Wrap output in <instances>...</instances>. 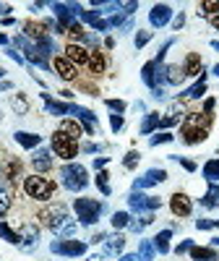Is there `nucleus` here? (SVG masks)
Masks as SVG:
<instances>
[{
  "label": "nucleus",
  "instance_id": "3",
  "mask_svg": "<svg viewBox=\"0 0 219 261\" xmlns=\"http://www.w3.org/2000/svg\"><path fill=\"white\" fill-rule=\"evenodd\" d=\"M24 191L32 196V199H39V201H45L50 199V196L55 193V183L47 180V178H39V175H32L24 180Z\"/></svg>",
  "mask_w": 219,
  "mask_h": 261
},
{
  "label": "nucleus",
  "instance_id": "16",
  "mask_svg": "<svg viewBox=\"0 0 219 261\" xmlns=\"http://www.w3.org/2000/svg\"><path fill=\"white\" fill-rule=\"evenodd\" d=\"M32 162H34V170H39V172H45V170L52 167V157H50V151H47V149H39Z\"/></svg>",
  "mask_w": 219,
  "mask_h": 261
},
{
  "label": "nucleus",
  "instance_id": "37",
  "mask_svg": "<svg viewBox=\"0 0 219 261\" xmlns=\"http://www.w3.org/2000/svg\"><path fill=\"white\" fill-rule=\"evenodd\" d=\"M128 225H130V217H128L125 212H115V214H113V227L120 230V227H128Z\"/></svg>",
  "mask_w": 219,
  "mask_h": 261
},
{
  "label": "nucleus",
  "instance_id": "21",
  "mask_svg": "<svg viewBox=\"0 0 219 261\" xmlns=\"http://www.w3.org/2000/svg\"><path fill=\"white\" fill-rule=\"evenodd\" d=\"M170 238H172V230H162L157 238H154V248L159 253H167L170 251Z\"/></svg>",
  "mask_w": 219,
  "mask_h": 261
},
{
  "label": "nucleus",
  "instance_id": "49",
  "mask_svg": "<svg viewBox=\"0 0 219 261\" xmlns=\"http://www.w3.org/2000/svg\"><path fill=\"white\" fill-rule=\"evenodd\" d=\"M196 227H199V230H209V227H214V222H209V220H199V222H196Z\"/></svg>",
  "mask_w": 219,
  "mask_h": 261
},
{
  "label": "nucleus",
  "instance_id": "32",
  "mask_svg": "<svg viewBox=\"0 0 219 261\" xmlns=\"http://www.w3.org/2000/svg\"><path fill=\"white\" fill-rule=\"evenodd\" d=\"M204 175H206V180H219V160H211V162H206V167H204Z\"/></svg>",
  "mask_w": 219,
  "mask_h": 261
},
{
  "label": "nucleus",
  "instance_id": "36",
  "mask_svg": "<svg viewBox=\"0 0 219 261\" xmlns=\"http://www.w3.org/2000/svg\"><path fill=\"white\" fill-rule=\"evenodd\" d=\"M159 125V115L157 113H151L146 120H144V125H141V134H151V130H154Z\"/></svg>",
  "mask_w": 219,
  "mask_h": 261
},
{
  "label": "nucleus",
  "instance_id": "34",
  "mask_svg": "<svg viewBox=\"0 0 219 261\" xmlns=\"http://www.w3.org/2000/svg\"><path fill=\"white\" fill-rule=\"evenodd\" d=\"M154 246H151L149 241H141V248H139V258L141 261H151V258H154Z\"/></svg>",
  "mask_w": 219,
  "mask_h": 261
},
{
  "label": "nucleus",
  "instance_id": "54",
  "mask_svg": "<svg viewBox=\"0 0 219 261\" xmlns=\"http://www.w3.org/2000/svg\"><path fill=\"white\" fill-rule=\"evenodd\" d=\"M120 261H141V258H139V256H133V253H128V256H123Z\"/></svg>",
  "mask_w": 219,
  "mask_h": 261
},
{
  "label": "nucleus",
  "instance_id": "52",
  "mask_svg": "<svg viewBox=\"0 0 219 261\" xmlns=\"http://www.w3.org/2000/svg\"><path fill=\"white\" fill-rule=\"evenodd\" d=\"M104 165H107V157H99V160H94V167H97V170H102Z\"/></svg>",
  "mask_w": 219,
  "mask_h": 261
},
{
  "label": "nucleus",
  "instance_id": "39",
  "mask_svg": "<svg viewBox=\"0 0 219 261\" xmlns=\"http://www.w3.org/2000/svg\"><path fill=\"white\" fill-rule=\"evenodd\" d=\"M8 209H11V196H8V191L0 188V217H3Z\"/></svg>",
  "mask_w": 219,
  "mask_h": 261
},
{
  "label": "nucleus",
  "instance_id": "1",
  "mask_svg": "<svg viewBox=\"0 0 219 261\" xmlns=\"http://www.w3.org/2000/svg\"><path fill=\"white\" fill-rule=\"evenodd\" d=\"M209 125H211V118L206 113H193L185 118L183 123V141L185 144H199L206 139L209 134Z\"/></svg>",
  "mask_w": 219,
  "mask_h": 261
},
{
  "label": "nucleus",
  "instance_id": "57",
  "mask_svg": "<svg viewBox=\"0 0 219 261\" xmlns=\"http://www.w3.org/2000/svg\"><path fill=\"white\" fill-rule=\"evenodd\" d=\"M0 45H8V37L6 34H0Z\"/></svg>",
  "mask_w": 219,
  "mask_h": 261
},
{
  "label": "nucleus",
  "instance_id": "44",
  "mask_svg": "<svg viewBox=\"0 0 219 261\" xmlns=\"http://www.w3.org/2000/svg\"><path fill=\"white\" fill-rule=\"evenodd\" d=\"M149 39H151V32H139L136 34V47H144Z\"/></svg>",
  "mask_w": 219,
  "mask_h": 261
},
{
  "label": "nucleus",
  "instance_id": "45",
  "mask_svg": "<svg viewBox=\"0 0 219 261\" xmlns=\"http://www.w3.org/2000/svg\"><path fill=\"white\" fill-rule=\"evenodd\" d=\"M175 123H180V115H167V118H159V125H162V128L175 125Z\"/></svg>",
  "mask_w": 219,
  "mask_h": 261
},
{
  "label": "nucleus",
  "instance_id": "59",
  "mask_svg": "<svg viewBox=\"0 0 219 261\" xmlns=\"http://www.w3.org/2000/svg\"><path fill=\"white\" fill-rule=\"evenodd\" d=\"M3 73H6V71H3V68H0V76H3Z\"/></svg>",
  "mask_w": 219,
  "mask_h": 261
},
{
  "label": "nucleus",
  "instance_id": "51",
  "mask_svg": "<svg viewBox=\"0 0 219 261\" xmlns=\"http://www.w3.org/2000/svg\"><path fill=\"white\" fill-rule=\"evenodd\" d=\"M180 165H183V167H185L188 172H193V170H196V165H193L190 160H180Z\"/></svg>",
  "mask_w": 219,
  "mask_h": 261
},
{
  "label": "nucleus",
  "instance_id": "40",
  "mask_svg": "<svg viewBox=\"0 0 219 261\" xmlns=\"http://www.w3.org/2000/svg\"><path fill=\"white\" fill-rule=\"evenodd\" d=\"M201 11L204 13H216L219 11V0H206V3H201Z\"/></svg>",
  "mask_w": 219,
  "mask_h": 261
},
{
  "label": "nucleus",
  "instance_id": "35",
  "mask_svg": "<svg viewBox=\"0 0 219 261\" xmlns=\"http://www.w3.org/2000/svg\"><path fill=\"white\" fill-rule=\"evenodd\" d=\"M183 76H185V71H180L178 65H170V68H167V76H165V79H167L170 84H180V81H183Z\"/></svg>",
  "mask_w": 219,
  "mask_h": 261
},
{
  "label": "nucleus",
  "instance_id": "56",
  "mask_svg": "<svg viewBox=\"0 0 219 261\" xmlns=\"http://www.w3.org/2000/svg\"><path fill=\"white\" fill-rule=\"evenodd\" d=\"M211 24H214V29H219V16H214V18H211Z\"/></svg>",
  "mask_w": 219,
  "mask_h": 261
},
{
  "label": "nucleus",
  "instance_id": "50",
  "mask_svg": "<svg viewBox=\"0 0 219 261\" xmlns=\"http://www.w3.org/2000/svg\"><path fill=\"white\" fill-rule=\"evenodd\" d=\"M190 248H193V243H190V241H185V243H180V246H178V253H185V251H190Z\"/></svg>",
  "mask_w": 219,
  "mask_h": 261
},
{
  "label": "nucleus",
  "instance_id": "17",
  "mask_svg": "<svg viewBox=\"0 0 219 261\" xmlns=\"http://www.w3.org/2000/svg\"><path fill=\"white\" fill-rule=\"evenodd\" d=\"M78 16L86 21V24H92L97 32H107V27H110V21H102V18H99L97 13H92V11H81Z\"/></svg>",
  "mask_w": 219,
  "mask_h": 261
},
{
  "label": "nucleus",
  "instance_id": "31",
  "mask_svg": "<svg viewBox=\"0 0 219 261\" xmlns=\"http://www.w3.org/2000/svg\"><path fill=\"white\" fill-rule=\"evenodd\" d=\"M89 68H92L94 73H102V71H104V58H102V53H89Z\"/></svg>",
  "mask_w": 219,
  "mask_h": 261
},
{
  "label": "nucleus",
  "instance_id": "48",
  "mask_svg": "<svg viewBox=\"0 0 219 261\" xmlns=\"http://www.w3.org/2000/svg\"><path fill=\"white\" fill-rule=\"evenodd\" d=\"M110 125H113V130H120L123 128V118L120 115H113V118H110Z\"/></svg>",
  "mask_w": 219,
  "mask_h": 261
},
{
  "label": "nucleus",
  "instance_id": "24",
  "mask_svg": "<svg viewBox=\"0 0 219 261\" xmlns=\"http://www.w3.org/2000/svg\"><path fill=\"white\" fill-rule=\"evenodd\" d=\"M3 175H6L8 180H16V178L21 175V162H18V160H8V162L3 165Z\"/></svg>",
  "mask_w": 219,
  "mask_h": 261
},
{
  "label": "nucleus",
  "instance_id": "7",
  "mask_svg": "<svg viewBox=\"0 0 219 261\" xmlns=\"http://www.w3.org/2000/svg\"><path fill=\"white\" fill-rule=\"evenodd\" d=\"M128 204L133 212H154L162 206V199H157V196H141V193H130L128 196Z\"/></svg>",
  "mask_w": 219,
  "mask_h": 261
},
{
  "label": "nucleus",
  "instance_id": "22",
  "mask_svg": "<svg viewBox=\"0 0 219 261\" xmlns=\"http://www.w3.org/2000/svg\"><path fill=\"white\" fill-rule=\"evenodd\" d=\"M190 256H193V261H216V251H211V248H190Z\"/></svg>",
  "mask_w": 219,
  "mask_h": 261
},
{
  "label": "nucleus",
  "instance_id": "29",
  "mask_svg": "<svg viewBox=\"0 0 219 261\" xmlns=\"http://www.w3.org/2000/svg\"><path fill=\"white\" fill-rule=\"evenodd\" d=\"M201 204H204L206 209H211V206L219 204V186H211V188H209V193L201 199Z\"/></svg>",
  "mask_w": 219,
  "mask_h": 261
},
{
  "label": "nucleus",
  "instance_id": "28",
  "mask_svg": "<svg viewBox=\"0 0 219 261\" xmlns=\"http://www.w3.org/2000/svg\"><path fill=\"white\" fill-rule=\"evenodd\" d=\"M123 246H125V241H123L120 235L107 238V243H104V253H120V251H123Z\"/></svg>",
  "mask_w": 219,
  "mask_h": 261
},
{
  "label": "nucleus",
  "instance_id": "12",
  "mask_svg": "<svg viewBox=\"0 0 219 261\" xmlns=\"http://www.w3.org/2000/svg\"><path fill=\"white\" fill-rule=\"evenodd\" d=\"M65 58H68L73 65H86L89 63V53H86L81 45H76V42H71V45L65 47Z\"/></svg>",
  "mask_w": 219,
  "mask_h": 261
},
{
  "label": "nucleus",
  "instance_id": "10",
  "mask_svg": "<svg viewBox=\"0 0 219 261\" xmlns=\"http://www.w3.org/2000/svg\"><path fill=\"white\" fill-rule=\"evenodd\" d=\"M55 8V13H58V21H60V32L63 29H71L73 24H76V21H73V11H71V3H55L52 6Z\"/></svg>",
  "mask_w": 219,
  "mask_h": 261
},
{
  "label": "nucleus",
  "instance_id": "41",
  "mask_svg": "<svg viewBox=\"0 0 219 261\" xmlns=\"http://www.w3.org/2000/svg\"><path fill=\"white\" fill-rule=\"evenodd\" d=\"M172 141V134H157V136H151V146H157V144H167Z\"/></svg>",
  "mask_w": 219,
  "mask_h": 261
},
{
  "label": "nucleus",
  "instance_id": "55",
  "mask_svg": "<svg viewBox=\"0 0 219 261\" xmlns=\"http://www.w3.org/2000/svg\"><path fill=\"white\" fill-rule=\"evenodd\" d=\"M8 55H11V58H13V60H16V63H21V60H24V58H21V55H18V53H13V50H8Z\"/></svg>",
  "mask_w": 219,
  "mask_h": 261
},
{
  "label": "nucleus",
  "instance_id": "23",
  "mask_svg": "<svg viewBox=\"0 0 219 261\" xmlns=\"http://www.w3.org/2000/svg\"><path fill=\"white\" fill-rule=\"evenodd\" d=\"M204 92H206V76H201L199 81H196L190 89L185 92V97H188V99H199V97H204Z\"/></svg>",
  "mask_w": 219,
  "mask_h": 261
},
{
  "label": "nucleus",
  "instance_id": "53",
  "mask_svg": "<svg viewBox=\"0 0 219 261\" xmlns=\"http://www.w3.org/2000/svg\"><path fill=\"white\" fill-rule=\"evenodd\" d=\"M183 24H185V16H183V13H180V16H178V18H175V29H180V27H183Z\"/></svg>",
  "mask_w": 219,
  "mask_h": 261
},
{
  "label": "nucleus",
  "instance_id": "30",
  "mask_svg": "<svg viewBox=\"0 0 219 261\" xmlns=\"http://www.w3.org/2000/svg\"><path fill=\"white\" fill-rule=\"evenodd\" d=\"M0 238H3V241H8V243H21V235L13 232L6 222H0Z\"/></svg>",
  "mask_w": 219,
  "mask_h": 261
},
{
  "label": "nucleus",
  "instance_id": "43",
  "mask_svg": "<svg viewBox=\"0 0 219 261\" xmlns=\"http://www.w3.org/2000/svg\"><path fill=\"white\" fill-rule=\"evenodd\" d=\"M136 162H139V154H136V151H128V154H125V167H128V170H133Z\"/></svg>",
  "mask_w": 219,
  "mask_h": 261
},
{
  "label": "nucleus",
  "instance_id": "4",
  "mask_svg": "<svg viewBox=\"0 0 219 261\" xmlns=\"http://www.w3.org/2000/svg\"><path fill=\"white\" fill-rule=\"evenodd\" d=\"M73 209H76V214H78V220L84 222V225H94L97 220H99V214H102V204L99 201H94V199H76L73 201Z\"/></svg>",
  "mask_w": 219,
  "mask_h": 261
},
{
  "label": "nucleus",
  "instance_id": "33",
  "mask_svg": "<svg viewBox=\"0 0 219 261\" xmlns=\"http://www.w3.org/2000/svg\"><path fill=\"white\" fill-rule=\"evenodd\" d=\"M24 29H26V34H29L32 39H37V42L47 37V34H45V27H39V24H32V21H29V24H26Z\"/></svg>",
  "mask_w": 219,
  "mask_h": 261
},
{
  "label": "nucleus",
  "instance_id": "6",
  "mask_svg": "<svg viewBox=\"0 0 219 261\" xmlns=\"http://www.w3.org/2000/svg\"><path fill=\"white\" fill-rule=\"evenodd\" d=\"M39 220L45 222L50 230L60 232L65 225H68V212H65V206H50V209H45L39 214Z\"/></svg>",
  "mask_w": 219,
  "mask_h": 261
},
{
  "label": "nucleus",
  "instance_id": "20",
  "mask_svg": "<svg viewBox=\"0 0 219 261\" xmlns=\"http://www.w3.org/2000/svg\"><path fill=\"white\" fill-rule=\"evenodd\" d=\"M154 71H157V60H151V63H146V65H144L141 79H144V84H146V86H157V76H154Z\"/></svg>",
  "mask_w": 219,
  "mask_h": 261
},
{
  "label": "nucleus",
  "instance_id": "60",
  "mask_svg": "<svg viewBox=\"0 0 219 261\" xmlns=\"http://www.w3.org/2000/svg\"><path fill=\"white\" fill-rule=\"evenodd\" d=\"M92 261H97V258H92Z\"/></svg>",
  "mask_w": 219,
  "mask_h": 261
},
{
  "label": "nucleus",
  "instance_id": "26",
  "mask_svg": "<svg viewBox=\"0 0 219 261\" xmlns=\"http://www.w3.org/2000/svg\"><path fill=\"white\" fill-rule=\"evenodd\" d=\"M45 102H47V110L52 115H65V113H71V105H63V102H52L47 94H45Z\"/></svg>",
  "mask_w": 219,
  "mask_h": 261
},
{
  "label": "nucleus",
  "instance_id": "46",
  "mask_svg": "<svg viewBox=\"0 0 219 261\" xmlns=\"http://www.w3.org/2000/svg\"><path fill=\"white\" fill-rule=\"evenodd\" d=\"M68 34H71L73 39H84V29H81V24H73V27L68 29Z\"/></svg>",
  "mask_w": 219,
  "mask_h": 261
},
{
  "label": "nucleus",
  "instance_id": "18",
  "mask_svg": "<svg viewBox=\"0 0 219 261\" xmlns=\"http://www.w3.org/2000/svg\"><path fill=\"white\" fill-rule=\"evenodd\" d=\"M16 141L24 146V149H34V146H39L42 139H39L37 134H26V130H18V134H16Z\"/></svg>",
  "mask_w": 219,
  "mask_h": 261
},
{
  "label": "nucleus",
  "instance_id": "8",
  "mask_svg": "<svg viewBox=\"0 0 219 261\" xmlns=\"http://www.w3.org/2000/svg\"><path fill=\"white\" fill-rule=\"evenodd\" d=\"M50 251L60 253V256H81L86 251V243H81V241H55L50 246Z\"/></svg>",
  "mask_w": 219,
  "mask_h": 261
},
{
  "label": "nucleus",
  "instance_id": "19",
  "mask_svg": "<svg viewBox=\"0 0 219 261\" xmlns=\"http://www.w3.org/2000/svg\"><path fill=\"white\" fill-rule=\"evenodd\" d=\"M18 235H21V246H24V248H32V246H37V238H39L37 227L26 225V227H24V232H18Z\"/></svg>",
  "mask_w": 219,
  "mask_h": 261
},
{
  "label": "nucleus",
  "instance_id": "2",
  "mask_svg": "<svg viewBox=\"0 0 219 261\" xmlns=\"http://www.w3.org/2000/svg\"><path fill=\"white\" fill-rule=\"evenodd\" d=\"M60 180H63V186L68 191H81V188H86V183H89L86 170L81 165H65L60 170Z\"/></svg>",
  "mask_w": 219,
  "mask_h": 261
},
{
  "label": "nucleus",
  "instance_id": "5",
  "mask_svg": "<svg viewBox=\"0 0 219 261\" xmlns=\"http://www.w3.org/2000/svg\"><path fill=\"white\" fill-rule=\"evenodd\" d=\"M52 149H55V154L63 157V160H73L78 154L76 139H71L65 130H55V134H52Z\"/></svg>",
  "mask_w": 219,
  "mask_h": 261
},
{
  "label": "nucleus",
  "instance_id": "9",
  "mask_svg": "<svg viewBox=\"0 0 219 261\" xmlns=\"http://www.w3.org/2000/svg\"><path fill=\"white\" fill-rule=\"evenodd\" d=\"M165 178H167V172H165V170H157V167H154V170H146V172H144V178L136 180V191H141V188H151V186L162 183Z\"/></svg>",
  "mask_w": 219,
  "mask_h": 261
},
{
  "label": "nucleus",
  "instance_id": "25",
  "mask_svg": "<svg viewBox=\"0 0 219 261\" xmlns=\"http://www.w3.org/2000/svg\"><path fill=\"white\" fill-rule=\"evenodd\" d=\"M196 73H201V58L199 55H188L185 60V76H196Z\"/></svg>",
  "mask_w": 219,
  "mask_h": 261
},
{
  "label": "nucleus",
  "instance_id": "13",
  "mask_svg": "<svg viewBox=\"0 0 219 261\" xmlns=\"http://www.w3.org/2000/svg\"><path fill=\"white\" fill-rule=\"evenodd\" d=\"M71 113L73 115H78V120H84L86 123V134H94V128H97V115L92 113V110H86V107H76V105H71Z\"/></svg>",
  "mask_w": 219,
  "mask_h": 261
},
{
  "label": "nucleus",
  "instance_id": "47",
  "mask_svg": "<svg viewBox=\"0 0 219 261\" xmlns=\"http://www.w3.org/2000/svg\"><path fill=\"white\" fill-rule=\"evenodd\" d=\"M13 107H16L18 113H26V99H21V97H16V99H13Z\"/></svg>",
  "mask_w": 219,
  "mask_h": 261
},
{
  "label": "nucleus",
  "instance_id": "42",
  "mask_svg": "<svg viewBox=\"0 0 219 261\" xmlns=\"http://www.w3.org/2000/svg\"><path fill=\"white\" fill-rule=\"evenodd\" d=\"M107 107H110V110H115V113H123V110H125V102H120V99H107Z\"/></svg>",
  "mask_w": 219,
  "mask_h": 261
},
{
  "label": "nucleus",
  "instance_id": "38",
  "mask_svg": "<svg viewBox=\"0 0 219 261\" xmlns=\"http://www.w3.org/2000/svg\"><path fill=\"white\" fill-rule=\"evenodd\" d=\"M107 178H110V175H107L104 170L97 172V186H99V191H102L104 196H110V183H107Z\"/></svg>",
  "mask_w": 219,
  "mask_h": 261
},
{
  "label": "nucleus",
  "instance_id": "11",
  "mask_svg": "<svg viewBox=\"0 0 219 261\" xmlns=\"http://www.w3.org/2000/svg\"><path fill=\"white\" fill-rule=\"evenodd\" d=\"M170 18H172V8H170V6H165V3L154 6V8H151V13H149L151 27H165Z\"/></svg>",
  "mask_w": 219,
  "mask_h": 261
},
{
  "label": "nucleus",
  "instance_id": "14",
  "mask_svg": "<svg viewBox=\"0 0 219 261\" xmlns=\"http://www.w3.org/2000/svg\"><path fill=\"white\" fill-rule=\"evenodd\" d=\"M170 206H172V212L178 214V217L190 214V199H188L185 193H175L172 199H170Z\"/></svg>",
  "mask_w": 219,
  "mask_h": 261
},
{
  "label": "nucleus",
  "instance_id": "58",
  "mask_svg": "<svg viewBox=\"0 0 219 261\" xmlns=\"http://www.w3.org/2000/svg\"><path fill=\"white\" fill-rule=\"evenodd\" d=\"M211 47H214V50H219V42H211Z\"/></svg>",
  "mask_w": 219,
  "mask_h": 261
},
{
  "label": "nucleus",
  "instance_id": "15",
  "mask_svg": "<svg viewBox=\"0 0 219 261\" xmlns=\"http://www.w3.org/2000/svg\"><path fill=\"white\" fill-rule=\"evenodd\" d=\"M55 71L60 73V79L65 81H73L76 79V65L68 58H55Z\"/></svg>",
  "mask_w": 219,
  "mask_h": 261
},
{
  "label": "nucleus",
  "instance_id": "27",
  "mask_svg": "<svg viewBox=\"0 0 219 261\" xmlns=\"http://www.w3.org/2000/svg\"><path fill=\"white\" fill-rule=\"evenodd\" d=\"M60 130H65V134H68L71 139H78V136H84V128H81L78 123H73V120H63Z\"/></svg>",
  "mask_w": 219,
  "mask_h": 261
}]
</instances>
